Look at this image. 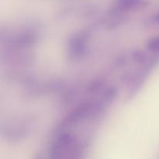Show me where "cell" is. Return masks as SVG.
I'll return each mask as SVG.
<instances>
[{
	"instance_id": "1",
	"label": "cell",
	"mask_w": 159,
	"mask_h": 159,
	"mask_svg": "<svg viewBox=\"0 0 159 159\" xmlns=\"http://www.w3.org/2000/svg\"><path fill=\"white\" fill-rule=\"evenodd\" d=\"M89 35L84 32L74 34L67 42L66 54L71 61H79L85 57L88 50Z\"/></svg>"
},
{
	"instance_id": "2",
	"label": "cell",
	"mask_w": 159,
	"mask_h": 159,
	"mask_svg": "<svg viewBox=\"0 0 159 159\" xmlns=\"http://www.w3.org/2000/svg\"><path fill=\"white\" fill-rule=\"evenodd\" d=\"M147 49L150 52L159 54V37L151 38L147 43Z\"/></svg>"
},
{
	"instance_id": "3",
	"label": "cell",
	"mask_w": 159,
	"mask_h": 159,
	"mask_svg": "<svg viewBox=\"0 0 159 159\" xmlns=\"http://www.w3.org/2000/svg\"><path fill=\"white\" fill-rule=\"evenodd\" d=\"M152 20H153V21L155 22V23H159V13L156 14V15L153 17Z\"/></svg>"
}]
</instances>
